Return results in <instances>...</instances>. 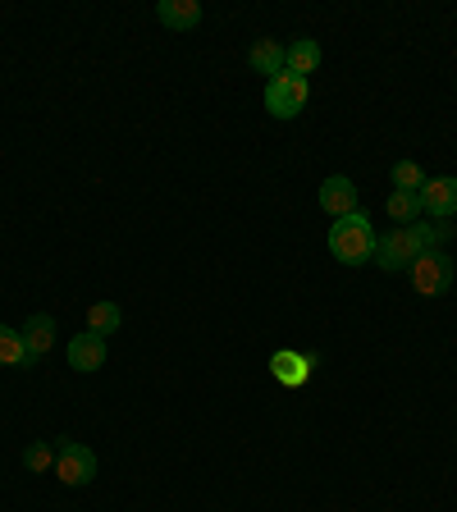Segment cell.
Returning <instances> with one entry per match:
<instances>
[{"label":"cell","instance_id":"cell-5","mask_svg":"<svg viewBox=\"0 0 457 512\" xmlns=\"http://www.w3.org/2000/svg\"><path fill=\"white\" fill-rule=\"evenodd\" d=\"M421 211H426L430 220H453L457 215V179L453 174L426 179V188H421Z\"/></svg>","mask_w":457,"mask_h":512},{"label":"cell","instance_id":"cell-10","mask_svg":"<svg viewBox=\"0 0 457 512\" xmlns=\"http://www.w3.org/2000/svg\"><path fill=\"white\" fill-rule=\"evenodd\" d=\"M320 60H325V51H320V42H311V37H298L293 46H284V74H316Z\"/></svg>","mask_w":457,"mask_h":512},{"label":"cell","instance_id":"cell-8","mask_svg":"<svg viewBox=\"0 0 457 512\" xmlns=\"http://www.w3.org/2000/svg\"><path fill=\"white\" fill-rule=\"evenodd\" d=\"M69 366H74V371H83V375L101 371V366H106V339H101V334H92V330L74 334V343H69Z\"/></svg>","mask_w":457,"mask_h":512},{"label":"cell","instance_id":"cell-16","mask_svg":"<svg viewBox=\"0 0 457 512\" xmlns=\"http://www.w3.org/2000/svg\"><path fill=\"white\" fill-rule=\"evenodd\" d=\"M426 188V174L416 160H398L394 165V192H421Z\"/></svg>","mask_w":457,"mask_h":512},{"label":"cell","instance_id":"cell-15","mask_svg":"<svg viewBox=\"0 0 457 512\" xmlns=\"http://www.w3.org/2000/svg\"><path fill=\"white\" fill-rule=\"evenodd\" d=\"M0 366H32V357H28V348H23V334L19 330H10V325H0Z\"/></svg>","mask_w":457,"mask_h":512},{"label":"cell","instance_id":"cell-9","mask_svg":"<svg viewBox=\"0 0 457 512\" xmlns=\"http://www.w3.org/2000/svg\"><path fill=\"white\" fill-rule=\"evenodd\" d=\"M156 19L170 32H192L197 23H202V5H197V0H160Z\"/></svg>","mask_w":457,"mask_h":512},{"label":"cell","instance_id":"cell-1","mask_svg":"<svg viewBox=\"0 0 457 512\" xmlns=\"http://www.w3.org/2000/svg\"><path fill=\"white\" fill-rule=\"evenodd\" d=\"M330 252L339 256L343 266H366L375 252V224L366 211H352L343 220L330 224Z\"/></svg>","mask_w":457,"mask_h":512},{"label":"cell","instance_id":"cell-7","mask_svg":"<svg viewBox=\"0 0 457 512\" xmlns=\"http://www.w3.org/2000/svg\"><path fill=\"white\" fill-rule=\"evenodd\" d=\"M311 371H316V357L311 352H275L270 357V375H275L284 389H302V384L311 380Z\"/></svg>","mask_w":457,"mask_h":512},{"label":"cell","instance_id":"cell-4","mask_svg":"<svg viewBox=\"0 0 457 512\" xmlns=\"http://www.w3.org/2000/svg\"><path fill=\"white\" fill-rule=\"evenodd\" d=\"M55 476L64 480V485H92L96 480V453L87 444H78V439H60L55 444Z\"/></svg>","mask_w":457,"mask_h":512},{"label":"cell","instance_id":"cell-11","mask_svg":"<svg viewBox=\"0 0 457 512\" xmlns=\"http://www.w3.org/2000/svg\"><path fill=\"white\" fill-rule=\"evenodd\" d=\"M19 334H23V348H28V357L37 362V357H46V352H51V343H55V320L51 316H32Z\"/></svg>","mask_w":457,"mask_h":512},{"label":"cell","instance_id":"cell-2","mask_svg":"<svg viewBox=\"0 0 457 512\" xmlns=\"http://www.w3.org/2000/svg\"><path fill=\"white\" fill-rule=\"evenodd\" d=\"M407 270H412V288L421 293V298H444L448 288H453V256H448L444 247L421 252Z\"/></svg>","mask_w":457,"mask_h":512},{"label":"cell","instance_id":"cell-13","mask_svg":"<svg viewBox=\"0 0 457 512\" xmlns=\"http://www.w3.org/2000/svg\"><path fill=\"white\" fill-rule=\"evenodd\" d=\"M119 325H124V311H119V302H92V311H87V330L101 334V339H110Z\"/></svg>","mask_w":457,"mask_h":512},{"label":"cell","instance_id":"cell-17","mask_svg":"<svg viewBox=\"0 0 457 512\" xmlns=\"http://www.w3.org/2000/svg\"><path fill=\"white\" fill-rule=\"evenodd\" d=\"M23 467L28 471H55V444H46V439L28 444L23 448Z\"/></svg>","mask_w":457,"mask_h":512},{"label":"cell","instance_id":"cell-12","mask_svg":"<svg viewBox=\"0 0 457 512\" xmlns=\"http://www.w3.org/2000/svg\"><path fill=\"white\" fill-rule=\"evenodd\" d=\"M247 64H252L256 74H270V78L284 74V46L270 42V37H261V42L247 51Z\"/></svg>","mask_w":457,"mask_h":512},{"label":"cell","instance_id":"cell-6","mask_svg":"<svg viewBox=\"0 0 457 512\" xmlns=\"http://www.w3.org/2000/svg\"><path fill=\"white\" fill-rule=\"evenodd\" d=\"M320 211L334 215V220L352 215L357 211V183H352L348 174H330V179L320 183Z\"/></svg>","mask_w":457,"mask_h":512},{"label":"cell","instance_id":"cell-14","mask_svg":"<svg viewBox=\"0 0 457 512\" xmlns=\"http://www.w3.org/2000/svg\"><path fill=\"white\" fill-rule=\"evenodd\" d=\"M384 211H389V220H398V224H416L426 215L421 211V192H389Z\"/></svg>","mask_w":457,"mask_h":512},{"label":"cell","instance_id":"cell-3","mask_svg":"<svg viewBox=\"0 0 457 512\" xmlns=\"http://www.w3.org/2000/svg\"><path fill=\"white\" fill-rule=\"evenodd\" d=\"M307 101H311V83H307V78H298V74H275L266 83V106H270V115H275V119L302 115V110H307Z\"/></svg>","mask_w":457,"mask_h":512}]
</instances>
